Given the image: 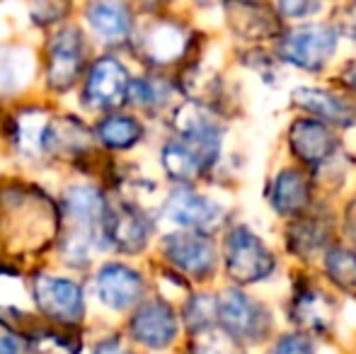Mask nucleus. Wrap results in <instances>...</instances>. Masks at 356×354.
<instances>
[{
  "instance_id": "17",
  "label": "nucleus",
  "mask_w": 356,
  "mask_h": 354,
  "mask_svg": "<svg viewBox=\"0 0 356 354\" xmlns=\"http://www.w3.org/2000/svg\"><path fill=\"white\" fill-rule=\"evenodd\" d=\"M272 207L274 211H279L282 216H293L305 209V204L310 202V179L300 170H282L272 184Z\"/></svg>"
},
{
  "instance_id": "14",
  "label": "nucleus",
  "mask_w": 356,
  "mask_h": 354,
  "mask_svg": "<svg viewBox=\"0 0 356 354\" xmlns=\"http://www.w3.org/2000/svg\"><path fill=\"white\" fill-rule=\"evenodd\" d=\"M92 148V134L83 127V122L73 117H56L47 129L44 136V151L58 158H78L90 153Z\"/></svg>"
},
{
  "instance_id": "31",
  "label": "nucleus",
  "mask_w": 356,
  "mask_h": 354,
  "mask_svg": "<svg viewBox=\"0 0 356 354\" xmlns=\"http://www.w3.org/2000/svg\"><path fill=\"white\" fill-rule=\"evenodd\" d=\"M63 15H66V5H58V3H39L32 8V19L39 24L56 22Z\"/></svg>"
},
{
  "instance_id": "24",
  "label": "nucleus",
  "mask_w": 356,
  "mask_h": 354,
  "mask_svg": "<svg viewBox=\"0 0 356 354\" xmlns=\"http://www.w3.org/2000/svg\"><path fill=\"white\" fill-rule=\"evenodd\" d=\"M141 136H143L141 124L134 117H122V114L107 117L97 127V138L107 148H114V151H124V148L136 146L141 141Z\"/></svg>"
},
{
  "instance_id": "28",
  "label": "nucleus",
  "mask_w": 356,
  "mask_h": 354,
  "mask_svg": "<svg viewBox=\"0 0 356 354\" xmlns=\"http://www.w3.org/2000/svg\"><path fill=\"white\" fill-rule=\"evenodd\" d=\"M168 97V88L160 81H150V78H136L129 86V99L141 107H158Z\"/></svg>"
},
{
  "instance_id": "34",
  "label": "nucleus",
  "mask_w": 356,
  "mask_h": 354,
  "mask_svg": "<svg viewBox=\"0 0 356 354\" xmlns=\"http://www.w3.org/2000/svg\"><path fill=\"white\" fill-rule=\"evenodd\" d=\"M92 354H131V350H129L119 337H109V340L99 342Z\"/></svg>"
},
{
  "instance_id": "4",
  "label": "nucleus",
  "mask_w": 356,
  "mask_h": 354,
  "mask_svg": "<svg viewBox=\"0 0 356 354\" xmlns=\"http://www.w3.org/2000/svg\"><path fill=\"white\" fill-rule=\"evenodd\" d=\"M218 323L238 340L259 342L272 328V316L259 301L240 289H225L218 296Z\"/></svg>"
},
{
  "instance_id": "18",
  "label": "nucleus",
  "mask_w": 356,
  "mask_h": 354,
  "mask_svg": "<svg viewBox=\"0 0 356 354\" xmlns=\"http://www.w3.org/2000/svg\"><path fill=\"white\" fill-rule=\"evenodd\" d=\"M63 211L75 223L97 226V223H104V218H107L109 202L99 189L90 187V184H75L63 197Z\"/></svg>"
},
{
  "instance_id": "22",
  "label": "nucleus",
  "mask_w": 356,
  "mask_h": 354,
  "mask_svg": "<svg viewBox=\"0 0 356 354\" xmlns=\"http://www.w3.org/2000/svg\"><path fill=\"white\" fill-rule=\"evenodd\" d=\"M330 241V223L320 216L298 218L289 228V250L293 255L310 257L320 252Z\"/></svg>"
},
{
  "instance_id": "32",
  "label": "nucleus",
  "mask_w": 356,
  "mask_h": 354,
  "mask_svg": "<svg viewBox=\"0 0 356 354\" xmlns=\"http://www.w3.org/2000/svg\"><path fill=\"white\" fill-rule=\"evenodd\" d=\"M37 340H39V347L47 354H78V350H73L71 342L58 340V337H51V335H47V332H39Z\"/></svg>"
},
{
  "instance_id": "12",
  "label": "nucleus",
  "mask_w": 356,
  "mask_h": 354,
  "mask_svg": "<svg viewBox=\"0 0 356 354\" xmlns=\"http://www.w3.org/2000/svg\"><path fill=\"white\" fill-rule=\"evenodd\" d=\"M289 141L291 151L305 166H323L337 151L334 134L318 119H298V122L291 124Z\"/></svg>"
},
{
  "instance_id": "27",
  "label": "nucleus",
  "mask_w": 356,
  "mask_h": 354,
  "mask_svg": "<svg viewBox=\"0 0 356 354\" xmlns=\"http://www.w3.org/2000/svg\"><path fill=\"white\" fill-rule=\"evenodd\" d=\"M184 321H187V325L192 328L194 332L213 328V323L218 321V298L204 296V293L194 296L192 301L187 303V308H184Z\"/></svg>"
},
{
  "instance_id": "33",
  "label": "nucleus",
  "mask_w": 356,
  "mask_h": 354,
  "mask_svg": "<svg viewBox=\"0 0 356 354\" xmlns=\"http://www.w3.org/2000/svg\"><path fill=\"white\" fill-rule=\"evenodd\" d=\"M277 10L282 15H286V17H291V19H300V17H305V15H315L320 10V5L318 3H279L277 5Z\"/></svg>"
},
{
  "instance_id": "16",
  "label": "nucleus",
  "mask_w": 356,
  "mask_h": 354,
  "mask_svg": "<svg viewBox=\"0 0 356 354\" xmlns=\"http://www.w3.org/2000/svg\"><path fill=\"white\" fill-rule=\"evenodd\" d=\"M163 168L172 179L192 182V179L202 177L211 168V163L192 143L182 141V138H172L163 148Z\"/></svg>"
},
{
  "instance_id": "37",
  "label": "nucleus",
  "mask_w": 356,
  "mask_h": 354,
  "mask_svg": "<svg viewBox=\"0 0 356 354\" xmlns=\"http://www.w3.org/2000/svg\"><path fill=\"white\" fill-rule=\"evenodd\" d=\"M342 81L347 83V86L352 88L354 92H356V66H352V68H349L347 73H344V76H342Z\"/></svg>"
},
{
  "instance_id": "21",
  "label": "nucleus",
  "mask_w": 356,
  "mask_h": 354,
  "mask_svg": "<svg viewBox=\"0 0 356 354\" xmlns=\"http://www.w3.org/2000/svg\"><path fill=\"white\" fill-rule=\"evenodd\" d=\"M145 54H148L150 61L155 63H170L175 58H179L187 47V37L184 32L172 22H158L148 29L143 39Z\"/></svg>"
},
{
  "instance_id": "11",
  "label": "nucleus",
  "mask_w": 356,
  "mask_h": 354,
  "mask_svg": "<svg viewBox=\"0 0 356 354\" xmlns=\"http://www.w3.org/2000/svg\"><path fill=\"white\" fill-rule=\"evenodd\" d=\"M83 66V37L75 27H63L49 44V86L58 92L75 83Z\"/></svg>"
},
{
  "instance_id": "29",
  "label": "nucleus",
  "mask_w": 356,
  "mask_h": 354,
  "mask_svg": "<svg viewBox=\"0 0 356 354\" xmlns=\"http://www.w3.org/2000/svg\"><path fill=\"white\" fill-rule=\"evenodd\" d=\"M22 58H17V51H10V49L0 47V92L5 90H15L19 83L24 81V71L22 66Z\"/></svg>"
},
{
  "instance_id": "5",
  "label": "nucleus",
  "mask_w": 356,
  "mask_h": 354,
  "mask_svg": "<svg viewBox=\"0 0 356 354\" xmlns=\"http://www.w3.org/2000/svg\"><path fill=\"white\" fill-rule=\"evenodd\" d=\"M34 301L44 316L58 323H78L83 318V291L71 279L54 277V274H37L32 282Z\"/></svg>"
},
{
  "instance_id": "30",
  "label": "nucleus",
  "mask_w": 356,
  "mask_h": 354,
  "mask_svg": "<svg viewBox=\"0 0 356 354\" xmlns=\"http://www.w3.org/2000/svg\"><path fill=\"white\" fill-rule=\"evenodd\" d=\"M269 354H313V345L300 332H291V335H284L282 340H277V345Z\"/></svg>"
},
{
  "instance_id": "8",
  "label": "nucleus",
  "mask_w": 356,
  "mask_h": 354,
  "mask_svg": "<svg viewBox=\"0 0 356 354\" xmlns=\"http://www.w3.org/2000/svg\"><path fill=\"white\" fill-rule=\"evenodd\" d=\"M165 214L170 221L194 233H209L223 218V211L213 199L192 189H175L165 202Z\"/></svg>"
},
{
  "instance_id": "15",
  "label": "nucleus",
  "mask_w": 356,
  "mask_h": 354,
  "mask_svg": "<svg viewBox=\"0 0 356 354\" xmlns=\"http://www.w3.org/2000/svg\"><path fill=\"white\" fill-rule=\"evenodd\" d=\"M293 102L300 109H308L310 114H315L320 119L337 127H349L356 122V109L352 102H347L339 95H332L327 90H315V88H298L293 90Z\"/></svg>"
},
{
  "instance_id": "25",
  "label": "nucleus",
  "mask_w": 356,
  "mask_h": 354,
  "mask_svg": "<svg viewBox=\"0 0 356 354\" xmlns=\"http://www.w3.org/2000/svg\"><path fill=\"white\" fill-rule=\"evenodd\" d=\"M325 272L339 291L356 296V252L347 248H330L325 255Z\"/></svg>"
},
{
  "instance_id": "36",
  "label": "nucleus",
  "mask_w": 356,
  "mask_h": 354,
  "mask_svg": "<svg viewBox=\"0 0 356 354\" xmlns=\"http://www.w3.org/2000/svg\"><path fill=\"white\" fill-rule=\"evenodd\" d=\"M19 342L13 335H0V354H19Z\"/></svg>"
},
{
  "instance_id": "19",
  "label": "nucleus",
  "mask_w": 356,
  "mask_h": 354,
  "mask_svg": "<svg viewBox=\"0 0 356 354\" xmlns=\"http://www.w3.org/2000/svg\"><path fill=\"white\" fill-rule=\"evenodd\" d=\"M90 27L104 42H124L131 34V13L124 3H92L85 10Z\"/></svg>"
},
{
  "instance_id": "20",
  "label": "nucleus",
  "mask_w": 356,
  "mask_h": 354,
  "mask_svg": "<svg viewBox=\"0 0 356 354\" xmlns=\"http://www.w3.org/2000/svg\"><path fill=\"white\" fill-rule=\"evenodd\" d=\"M293 321L300 328L313 332H325L332 325L334 318V301L323 293L320 289H308V291H300L293 298Z\"/></svg>"
},
{
  "instance_id": "10",
  "label": "nucleus",
  "mask_w": 356,
  "mask_h": 354,
  "mask_svg": "<svg viewBox=\"0 0 356 354\" xmlns=\"http://www.w3.org/2000/svg\"><path fill=\"white\" fill-rule=\"evenodd\" d=\"M129 73L117 58L104 56L92 63L88 73V83H85V97L95 104V107H119L127 102L129 97Z\"/></svg>"
},
{
  "instance_id": "3",
  "label": "nucleus",
  "mask_w": 356,
  "mask_h": 354,
  "mask_svg": "<svg viewBox=\"0 0 356 354\" xmlns=\"http://www.w3.org/2000/svg\"><path fill=\"white\" fill-rule=\"evenodd\" d=\"M277 51L286 63L303 71H320L337 51V32L327 24H300L279 39Z\"/></svg>"
},
{
  "instance_id": "26",
  "label": "nucleus",
  "mask_w": 356,
  "mask_h": 354,
  "mask_svg": "<svg viewBox=\"0 0 356 354\" xmlns=\"http://www.w3.org/2000/svg\"><path fill=\"white\" fill-rule=\"evenodd\" d=\"M194 354H245L240 347V340L225 332L223 328H209V330L197 332L194 342Z\"/></svg>"
},
{
  "instance_id": "6",
  "label": "nucleus",
  "mask_w": 356,
  "mask_h": 354,
  "mask_svg": "<svg viewBox=\"0 0 356 354\" xmlns=\"http://www.w3.org/2000/svg\"><path fill=\"white\" fill-rule=\"evenodd\" d=\"M163 252L170 265L194 279L209 277L216 267V248L209 233H172V236L163 238Z\"/></svg>"
},
{
  "instance_id": "23",
  "label": "nucleus",
  "mask_w": 356,
  "mask_h": 354,
  "mask_svg": "<svg viewBox=\"0 0 356 354\" xmlns=\"http://www.w3.org/2000/svg\"><path fill=\"white\" fill-rule=\"evenodd\" d=\"M49 114L42 109H24L13 117V141L27 156L44 151V136L49 129Z\"/></svg>"
},
{
  "instance_id": "35",
  "label": "nucleus",
  "mask_w": 356,
  "mask_h": 354,
  "mask_svg": "<svg viewBox=\"0 0 356 354\" xmlns=\"http://www.w3.org/2000/svg\"><path fill=\"white\" fill-rule=\"evenodd\" d=\"M344 231H347V236L352 238L356 246V202H352L347 207V214H344Z\"/></svg>"
},
{
  "instance_id": "13",
  "label": "nucleus",
  "mask_w": 356,
  "mask_h": 354,
  "mask_svg": "<svg viewBox=\"0 0 356 354\" xmlns=\"http://www.w3.org/2000/svg\"><path fill=\"white\" fill-rule=\"evenodd\" d=\"M97 293L104 306L114 311H127L143 296V277L136 269L112 262L97 274Z\"/></svg>"
},
{
  "instance_id": "1",
  "label": "nucleus",
  "mask_w": 356,
  "mask_h": 354,
  "mask_svg": "<svg viewBox=\"0 0 356 354\" xmlns=\"http://www.w3.org/2000/svg\"><path fill=\"white\" fill-rule=\"evenodd\" d=\"M56 204L37 187L8 184L0 189V246L15 255H39L56 238Z\"/></svg>"
},
{
  "instance_id": "7",
  "label": "nucleus",
  "mask_w": 356,
  "mask_h": 354,
  "mask_svg": "<svg viewBox=\"0 0 356 354\" xmlns=\"http://www.w3.org/2000/svg\"><path fill=\"white\" fill-rule=\"evenodd\" d=\"M150 221L145 218L141 209L134 204H117L109 207L107 218L102 223V231L107 241L112 243L117 250L127 252V255H138L150 238Z\"/></svg>"
},
{
  "instance_id": "9",
  "label": "nucleus",
  "mask_w": 356,
  "mask_h": 354,
  "mask_svg": "<svg viewBox=\"0 0 356 354\" xmlns=\"http://www.w3.org/2000/svg\"><path fill=\"white\" fill-rule=\"evenodd\" d=\"M129 330L136 342L150 350H165L177 337V318L165 301H148L131 316Z\"/></svg>"
},
{
  "instance_id": "2",
  "label": "nucleus",
  "mask_w": 356,
  "mask_h": 354,
  "mask_svg": "<svg viewBox=\"0 0 356 354\" xmlns=\"http://www.w3.org/2000/svg\"><path fill=\"white\" fill-rule=\"evenodd\" d=\"M223 257L225 269L238 284L262 282L277 269V257L272 255V250L245 226L233 228L225 236Z\"/></svg>"
}]
</instances>
